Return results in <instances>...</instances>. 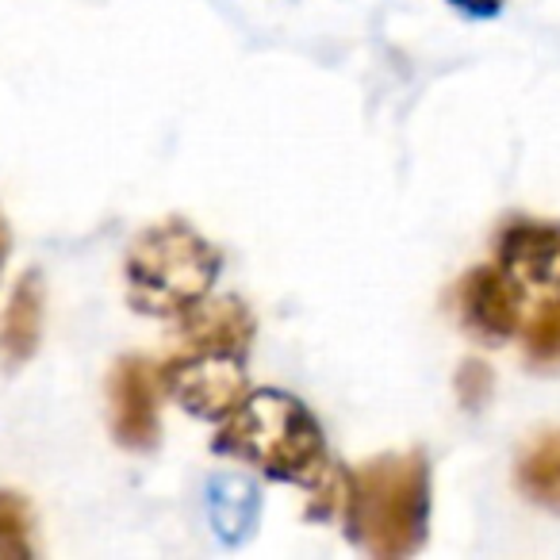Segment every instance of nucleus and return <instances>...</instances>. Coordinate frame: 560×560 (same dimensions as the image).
<instances>
[{
    "label": "nucleus",
    "instance_id": "obj_1",
    "mask_svg": "<svg viewBox=\"0 0 560 560\" xmlns=\"http://www.w3.org/2000/svg\"><path fill=\"white\" fill-rule=\"evenodd\" d=\"M346 537L376 560L422 549L430 529V465L419 450L388 453L350 472Z\"/></svg>",
    "mask_w": 560,
    "mask_h": 560
},
{
    "label": "nucleus",
    "instance_id": "obj_2",
    "mask_svg": "<svg viewBox=\"0 0 560 560\" xmlns=\"http://www.w3.org/2000/svg\"><path fill=\"white\" fill-rule=\"evenodd\" d=\"M215 453L261 468L269 480L312 488L327 468L323 427L296 396L277 388H249V396L223 419Z\"/></svg>",
    "mask_w": 560,
    "mask_h": 560
},
{
    "label": "nucleus",
    "instance_id": "obj_3",
    "mask_svg": "<svg viewBox=\"0 0 560 560\" xmlns=\"http://www.w3.org/2000/svg\"><path fill=\"white\" fill-rule=\"evenodd\" d=\"M219 269L223 257L200 231L185 219H165L147 226L127 249V304L150 319H180L211 296Z\"/></svg>",
    "mask_w": 560,
    "mask_h": 560
},
{
    "label": "nucleus",
    "instance_id": "obj_4",
    "mask_svg": "<svg viewBox=\"0 0 560 560\" xmlns=\"http://www.w3.org/2000/svg\"><path fill=\"white\" fill-rule=\"evenodd\" d=\"M158 376H162V388L188 415L208 422H223L249 396V381L242 361L223 358V353L180 350L177 358L165 361V369H158Z\"/></svg>",
    "mask_w": 560,
    "mask_h": 560
},
{
    "label": "nucleus",
    "instance_id": "obj_5",
    "mask_svg": "<svg viewBox=\"0 0 560 560\" xmlns=\"http://www.w3.org/2000/svg\"><path fill=\"white\" fill-rule=\"evenodd\" d=\"M457 312L460 323L483 342H506L518 335L526 319V292L522 280L499 261L472 269L457 289Z\"/></svg>",
    "mask_w": 560,
    "mask_h": 560
},
{
    "label": "nucleus",
    "instance_id": "obj_6",
    "mask_svg": "<svg viewBox=\"0 0 560 560\" xmlns=\"http://www.w3.org/2000/svg\"><path fill=\"white\" fill-rule=\"evenodd\" d=\"M158 388L162 376L147 358H124L112 369L108 381V407H112V434L124 450L147 453L162 438L158 419Z\"/></svg>",
    "mask_w": 560,
    "mask_h": 560
},
{
    "label": "nucleus",
    "instance_id": "obj_7",
    "mask_svg": "<svg viewBox=\"0 0 560 560\" xmlns=\"http://www.w3.org/2000/svg\"><path fill=\"white\" fill-rule=\"evenodd\" d=\"M180 346L192 353H223L246 361L254 346V315L238 296H203L177 319Z\"/></svg>",
    "mask_w": 560,
    "mask_h": 560
},
{
    "label": "nucleus",
    "instance_id": "obj_8",
    "mask_svg": "<svg viewBox=\"0 0 560 560\" xmlns=\"http://www.w3.org/2000/svg\"><path fill=\"white\" fill-rule=\"evenodd\" d=\"M495 261L522 284L560 292V226L545 219H511L495 238Z\"/></svg>",
    "mask_w": 560,
    "mask_h": 560
},
{
    "label": "nucleus",
    "instance_id": "obj_9",
    "mask_svg": "<svg viewBox=\"0 0 560 560\" xmlns=\"http://www.w3.org/2000/svg\"><path fill=\"white\" fill-rule=\"evenodd\" d=\"M43 342V277L24 272L0 312V365L16 373L35 358Z\"/></svg>",
    "mask_w": 560,
    "mask_h": 560
},
{
    "label": "nucleus",
    "instance_id": "obj_10",
    "mask_svg": "<svg viewBox=\"0 0 560 560\" xmlns=\"http://www.w3.org/2000/svg\"><path fill=\"white\" fill-rule=\"evenodd\" d=\"M208 514L219 541L242 545L257 529V518H261V491H257V483L249 476L219 472L208 483Z\"/></svg>",
    "mask_w": 560,
    "mask_h": 560
},
{
    "label": "nucleus",
    "instance_id": "obj_11",
    "mask_svg": "<svg viewBox=\"0 0 560 560\" xmlns=\"http://www.w3.org/2000/svg\"><path fill=\"white\" fill-rule=\"evenodd\" d=\"M514 480L529 503L560 514V430H545L522 450Z\"/></svg>",
    "mask_w": 560,
    "mask_h": 560
},
{
    "label": "nucleus",
    "instance_id": "obj_12",
    "mask_svg": "<svg viewBox=\"0 0 560 560\" xmlns=\"http://www.w3.org/2000/svg\"><path fill=\"white\" fill-rule=\"evenodd\" d=\"M518 335L529 365L541 373H560V292L545 296L534 312H526Z\"/></svg>",
    "mask_w": 560,
    "mask_h": 560
},
{
    "label": "nucleus",
    "instance_id": "obj_13",
    "mask_svg": "<svg viewBox=\"0 0 560 560\" xmlns=\"http://www.w3.org/2000/svg\"><path fill=\"white\" fill-rule=\"evenodd\" d=\"M35 557V514L16 491H0V560Z\"/></svg>",
    "mask_w": 560,
    "mask_h": 560
},
{
    "label": "nucleus",
    "instance_id": "obj_14",
    "mask_svg": "<svg viewBox=\"0 0 560 560\" xmlns=\"http://www.w3.org/2000/svg\"><path fill=\"white\" fill-rule=\"evenodd\" d=\"M472 388V396H465L468 407L480 404V396H476V388H491V373L488 365H480V361H465V369H460V392Z\"/></svg>",
    "mask_w": 560,
    "mask_h": 560
},
{
    "label": "nucleus",
    "instance_id": "obj_15",
    "mask_svg": "<svg viewBox=\"0 0 560 560\" xmlns=\"http://www.w3.org/2000/svg\"><path fill=\"white\" fill-rule=\"evenodd\" d=\"M450 4L465 12V16H495L503 9V0H450Z\"/></svg>",
    "mask_w": 560,
    "mask_h": 560
},
{
    "label": "nucleus",
    "instance_id": "obj_16",
    "mask_svg": "<svg viewBox=\"0 0 560 560\" xmlns=\"http://www.w3.org/2000/svg\"><path fill=\"white\" fill-rule=\"evenodd\" d=\"M9 254H12V231L0 215V277H4V265H9Z\"/></svg>",
    "mask_w": 560,
    "mask_h": 560
}]
</instances>
